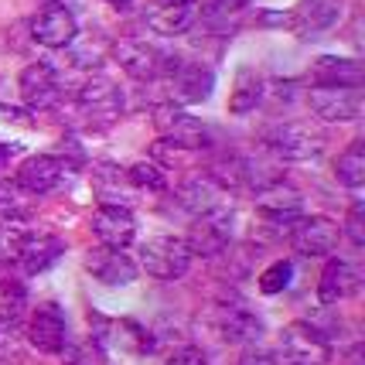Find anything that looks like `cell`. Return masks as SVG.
Instances as JSON below:
<instances>
[{
  "label": "cell",
  "instance_id": "1",
  "mask_svg": "<svg viewBox=\"0 0 365 365\" xmlns=\"http://www.w3.org/2000/svg\"><path fill=\"white\" fill-rule=\"evenodd\" d=\"M280 355L287 365H328L331 345H328V334L314 328L311 321H290L280 331Z\"/></svg>",
  "mask_w": 365,
  "mask_h": 365
},
{
  "label": "cell",
  "instance_id": "2",
  "mask_svg": "<svg viewBox=\"0 0 365 365\" xmlns=\"http://www.w3.org/2000/svg\"><path fill=\"white\" fill-rule=\"evenodd\" d=\"M137 256H140L137 270L150 273L154 280H181L191 267V253L185 246V239H175V236L147 239Z\"/></svg>",
  "mask_w": 365,
  "mask_h": 365
},
{
  "label": "cell",
  "instance_id": "3",
  "mask_svg": "<svg viewBox=\"0 0 365 365\" xmlns=\"http://www.w3.org/2000/svg\"><path fill=\"white\" fill-rule=\"evenodd\" d=\"M263 143H267L270 154H277V158H284V160H314L324 150L321 130H314L311 123H294V120L270 127Z\"/></svg>",
  "mask_w": 365,
  "mask_h": 365
},
{
  "label": "cell",
  "instance_id": "4",
  "mask_svg": "<svg viewBox=\"0 0 365 365\" xmlns=\"http://www.w3.org/2000/svg\"><path fill=\"white\" fill-rule=\"evenodd\" d=\"M229 242H232V212L225 205L191 219L188 239H185L191 256H222Z\"/></svg>",
  "mask_w": 365,
  "mask_h": 365
},
{
  "label": "cell",
  "instance_id": "5",
  "mask_svg": "<svg viewBox=\"0 0 365 365\" xmlns=\"http://www.w3.org/2000/svg\"><path fill=\"white\" fill-rule=\"evenodd\" d=\"M154 123H158L160 140H171L185 150H202L208 147V127L202 120H195L191 113L178 110L175 103H164L154 110Z\"/></svg>",
  "mask_w": 365,
  "mask_h": 365
},
{
  "label": "cell",
  "instance_id": "6",
  "mask_svg": "<svg viewBox=\"0 0 365 365\" xmlns=\"http://www.w3.org/2000/svg\"><path fill=\"white\" fill-rule=\"evenodd\" d=\"M256 212H259L267 222H277V225H287V229H290L297 219H304L301 215L304 198L297 188H290L280 178H273V181L256 188Z\"/></svg>",
  "mask_w": 365,
  "mask_h": 365
},
{
  "label": "cell",
  "instance_id": "7",
  "mask_svg": "<svg viewBox=\"0 0 365 365\" xmlns=\"http://www.w3.org/2000/svg\"><path fill=\"white\" fill-rule=\"evenodd\" d=\"M341 239V225L328 219V215H311V219H297L290 225V246L301 256H331Z\"/></svg>",
  "mask_w": 365,
  "mask_h": 365
},
{
  "label": "cell",
  "instance_id": "8",
  "mask_svg": "<svg viewBox=\"0 0 365 365\" xmlns=\"http://www.w3.org/2000/svg\"><path fill=\"white\" fill-rule=\"evenodd\" d=\"M17 93L21 103L28 110H51L58 99H62V79H58V68L51 62H34L21 72L17 79Z\"/></svg>",
  "mask_w": 365,
  "mask_h": 365
},
{
  "label": "cell",
  "instance_id": "9",
  "mask_svg": "<svg viewBox=\"0 0 365 365\" xmlns=\"http://www.w3.org/2000/svg\"><path fill=\"white\" fill-rule=\"evenodd\" d=\"M168 76V89L175 96V103H205L212 89H215V72L202 62H175L164 65Z\"/></svg>",
  "mask_w": 365,
  "mask_h": 365
},
{
  "label": "cell",
  "instance_id": "10",
  "mask_svg": "<svg viewBox=\"0 0 365 365\" xmlns=\"http://www.w3.org/2000/svg\"><path fill=\"white\" fill-rule=\"evenodd\" d=\"M28 341L45 355H58L68 341V324H65V311L55 301L38 304L28 318Z\"/></svg>",
  "mask_w": 365,
  "mask_h": 365
},
{
  "label": "cell",
  "instance_id": "11",
  "mask_svg": "<svg viewBox=\"0 0 365 365\" xmlns=\"http://www.w3.org/2000/svg\"><path fill=\"white\" fill-rule=\"evenodd\" d=\"M86 273H93V280L106 287H127L137 280V259L127 256L123 250H116V246H93L89 253H86Z\"/></svg>",
  "mask_w": 365,
  "mask_h": 365
},
{
  "label": "cell",
  "instance_id": "12",
  "mask_svg": "<svg viewBox=\"0 0 365 365\" xmlns=\"http://www.w3.org/2000/svg\"><path fill=\"white\" fill-rule=\"evenodd\" d=\"M113 55H116L120 68L127 72L130 79H137V82L158 79L160 72H164V62H168L158 48L147 45L143 38H133V34L120 38V41H116V48H113Z\"/></svg>",
  "mask_w": 365,
  "mask_h": 365
},
{
  "label": "cell",
  "instance_id": "13",
  "mask_svg": "<svg viewBox=\"0 0 365 365\" xmlns=\"http://www.w3.org/2000/svg\"><path fill=\"white\" fill-rule=\"evenodd\" d=\"M307 106L324 123H351L362 116V89H311Z\"/></svg>",
  "mask_w": 365,
  "mask_h": 365
},
{
  "label": "cell",
  "instance_id": "14",
  "mask_svg": "<svg viewBox=\"0 0 365 365\" xmlns=\"http://www.w3.org/2000/svg\"><path fill=\"white\" fill-rule=\"evenodd\" d=\"M341 7H345V0H297V7L290 14V28H294L297 38L314 41L318 34L331 31L338 24Z\"/></svg>",
  "mask_w": 365,
  "mask_h": 365
},
{
  "label": "cell",
  "instance_id": "15",
  "mask_svg": "<svg viewBox=\"0 0 365 365\" xmlns=\"http://www.w3.org/2000/svg\"><path fill=\"white\" fill-rule=\"evenodd\" d=\"M31 34L34 41L45 48H68L79 34V24H76V14L65 4H48L31 21Z\"/></svg>",
  "mask_w": 365,
  "mask_h": 365
},
{
  "label": "cell",
  "instance_id": "16",
  "mask_svg": "<svg viewBox=\"0 0 365 365\" xmlns=\"http://www.w3.org/2000/svg\"><path fill=\"white\" fill-rule=\"evenodd\" d=\"M311 89H362L365 68L355 58H338V55H321L307 72Z\"/></svg>",
  "mask_w": 365,
  "mask_h": 365
},
{
  "label": "cell",
  "instance_id": "17",
  "mask_svg": "<svg viewBox=\"0 0 365 365\" xmlns=\"http://www.w3.org/2000/svg\"><path fill=\"white\" fill-rule=\"evenodd\" d=\"M79 106L89 120H99V123H113L120 110H123V93L120 86L106 76H93V79L82 82L79 89Z\"/></svg>",
  "mask_w": 365,
  "mask_h": 365
},
{
  "label": "cell",
  "instance_id": "18",
  "mask_svg": "<svg viewBox=\"0 0 365 365\" xmlns=\"http://www.w3.org/2000/svg\"><path fill=\"white\" fill-rule=\"evenodd\" d=\"M65 175H68V168H65L62 158H51V154H31L28 160H21V168H17V188L31 191V195H48V191L62 188Z\"/></svg>",
  "mask_w": 365,
  "mask_h": 365
},
{
  "label": "cell",
  "instance_id": "19",
  "mask_svg": "<svg viewBox=\"0 0 365 365\" xmlns=\"http://www.w3.org/2000/svg\"><path fill=\"white\" fill-rule=\"evenodd\" d=\"M93 236L99 239V246H116V250H127L133 236H137V222H133V212L130 208H116V205H99L89 219Z\"/></svg>",
  "mask_w": 365,
  "mask_h": 365
},
{
  "label": "cell",
  "instance_id": "20",
  "mask_svg": "<svg viewBox=\"0 0 365 365\" xmlns=\"http://www.w3.org/2000/svg\"><path fill=\"white\" fill-rule=\"evenodd\" d=\"M62 256H65V242L55 236V232L31 229V232L24 236V242H21V250H17V263L24 267V273L38 277V273L51 270Z\"/></svg>",
  "mask_w": 365,
  "mask_h": 365
},
{
  "label": "cell",
  "instance_id": "21",
  "mask_svg": "<svg viewBox=\"0 0 365 365\" xmlns=\"http://www.w3.org/2000/svg\"><path fill=\"white\" fill-rule=\"evenodd\" d=\"M195 21V4H181V0H147L143 7V24L154 34L175 38V34L188 31Z\"/></svg>",
  "mask_w": 365,
  "mask_h": 365
},
{
  "label": "cell",
  "instance_id": "22",
  "mask_svg": "<svg viewBox=\"0 0 365 365\" xmlns=\"http://www.w3.org/2000/svg\"><path fill=\"white\" fill-rule=\"evenodd\" d=\"M93 191L99 198V205H116V208H130L137 188L130 185L127 171L113 160H99L93 168Z\"/></svg>",
  "mask_w": 365,
  "mask_h": 365
},
{
  "label": "cell",
  "instance_id": "23",
  "mask_svg": "<svg viewBox=\"0 0 365 365\" xmlns=\"http://www.w3.org/2000/svg\"><path fill=\"white\" fill-rule=\"evenodd\" d=\"M215 331L222 341L229 345H250L263 334V321L256 318L250 307L242 304H229V307H219L215 311Z\"/></svg>",
  "mask_w": 365,
  "mask_h": 365
},
{
  "label": "cell",
  "instance_id": "24",
  "mask_svg": "<svg viewBox=\"0 0 365 365\" xmlns=\"http://www.w3.org/2000/svg\"><path fill=\"white\" fill-rule=\"evenodd\" d=\"M93 324L99 328V345L103 341H110L113 349L120 351H133V355H143V351L154 349V341H150V334L143 331L137 321H106L99 318V314H93Z\"/></svg>",
  "mask_w": 365,
  "mask_h": 365
},
{
  "label": "cell",
  "instance_id": "25",
  "mask_svg": "<svg viewBox=\"0 0 365 365\" xmlns=\"http://www.w3.org/2000/svg\"><path fill=\"white\" fill-rule=\"evenodd\" d=\"M359 284H362V280H359V273H355L351 263L331 259V263L324 267V273H321L318 297H321V304H341L359 294Z\"/></svg>",
  "mask_w": 365,
  "mask_h": 365
},
{
  "label": "cell",
  "instance_id": "26",
  "mask_svg": "<svg viewBox=\"0 0 365 365\" xmlns=\"http://www.w3.org/2000/svg\"><path fill=\"white\" fill-rule=\"evenodd\" d=\"M178 202L188 212L202 215V212H212V208H222V188L208 175H191L188 181L178 185Z\"/></svg>",
  "mask_w": 365,
  "mask_h": 365
},
{
  "label": "cell",
  "instance_id": "27",
  "mask_svg": "<svg viewBox=\"0 0 365 365\" xmlns=\"http://www.w3.org/2000/svg\"><path fill=\"white\" fill-rule=\"evenodd\" d=\"M28 311V290L14 277H0V331H14Z\"/></svg>",
  "mask_w": 365,
  "mask_h": 365
},
{
  "label": "cell",
  "instance_id": "28",
  "mask_svg": "<svg viewBox=\"0 0 365 365\" xmlns=\"http://www.w3.org/2000/svg\"><path fill=\"white\" fill-rule=\"evenodd\" d=\"M334 178L345 185V188H362L365 185V143L351 140L338 160H334Z\"/></svg>",
  "mask_w": 365,
  "mask_h": 365
},
{
  "label": "cell",
  "instance_id": "29",
  "mask_svg": "<svg viewBox=\"0 0 365 365\" xmlns=\"http://www.w3.org/2000/svg\"><path fill=\"white\" fill-rule=\"evenodd\" d=\"M259 99H263V82L256 79L250 68H242L236 79V93H232V99H229V113H236V116H242V113H250L259 106Z\"/></svg>",
  "mask_w": 365,
  "mask_h": 365
},
{
  "label": "cell",
  "instance_id": "30",
  "mask_svg": "<svg viewBox=\"0 0 365 365\" xmlns=\"http://www.w3.org/2000/svg\"><path fill=\"white\" fill-rule=\"evenodd\" d=\"M62 365H106V351L96 338H82V341H65Z\"/></svg>",
  "mask_w": 365,
  "mask_h": 365
},
{
  "label": "cell",
  "instance_id": "31",
  "mask_svg": "<svg viewBox=\"0 0 365 365\" xmlns=\"http://www.w3.org/2000/svg\"><path fill=\"white\" fill-rule=\"evenodd\" d=\"M127 178L137 191H168V175L154 160H137L133 168H127Z\"/></svg>",
  "mask_w": 365,
  "mask_h": 365
},
{
  "label": "cell",
  "instance_id": "32",
  "mask_svg": "<svg viewBox=\"0 0 365 365\" xmlns=\"http://www.w3.org/2000/svg\"><path fill=\"white\" fill-rule=\"evenodd\" d=\"M290 280H294V263L290 259H277V263H270L267 270L259 273L256 287H259V294L273 297V294H284L287 287H290Z\"/></svg>",
  "mask_w": 365,
  "mask_h": 365
},
{
  "label": "cell",
  "instance_id": "33",
  "mask_svg": "<svg viewBox=\"0 0 365 365\" xmlns=\"http://www.w3.org/2000/svg\"><path fill=\"white\" fill-rule=\"evenodd\" d=\"M345 236L351 246H365V222H362V202H355L349 208V219H345Z\"/></svg>",
  "mask_w": 365,
  "mask_h": 365
},
{
  "label": "cell",
  "instance_id": "34",
  "mask_svg": "<svg viewBox=\"0 0 365 365\" xmlns=\"http://www.w3.org/2000/svg\"><path fill=\"white\" fill-rule=\"evenodd\" d=\"M168 365H208V359H205V351L202 349H181V351H175L171 359H168Z\"/></svg>",
  "mask_w": 365,
  "mask_h": 365
},
{
  "label": "cell",
  "instance_id": "35",
  "mask_svg": "<svg viewBox=\"0 0 365 365\" xmlns=\"http://www.w3.org/2000/svg\"><path fill=\"white\" fill-rule=\"evenodd\" d=\"M239 365H277V359H270V355H263V351H246L242 355V362Z\"/></svg>",
  "mask_w": 365,
  "mask_h": 365
},
{
  "label": "cell",
  "instance_id": "36",
  "mask_svg": "<svg viewBox=\"0 0 365 365\" xmlns=\"http://www.w3.org/2000/svg\"><path fill=\"white\" fill-rule=\"evenodd\" d=\"M341 365H365V349H362V345H351V349L345 351Z\"/></svg>",
  "mask_w": 365,
  "mask_h": 365
},
{
  "label": "cell",
  "instance_id": "37",
  "mask_svg": "<svg viewBox=\"0 0 365 365\" xmlns=\"http://www.w3.org/2000/svg\"><path fill=\"white\" fill-rule=\"evenodd\" d=\"M212 4H215L219 11H225V14H236V11H242L250 0H212Z\"/></svg>",
  "mask_w": 365,
  "mask_h": 365
},
{
  "label": "cell",
  "instance_id": "38",
  "mask_svg": "<svg viewBox=\"0 0 365 365\" xmlns=\"http://www.w3.org/2000/svg\"><path fill=\"white\" fill-rule=\"evenodd\" d=\"M106 4H110V7H116V11H127L133 0H106Z\"/></svg>",
  "mask_w": 365,
  "mask_h": 365
},
{
  "label": "cell",
  "instance_id": "39",
  "mask_svg": "<svg viewBox=\"0 0 365 365\" xmlns=\"http://www.w3.org/2000/svg\"><path fill=\"white\" fill-rule=\"evenodd\" d=\"M181 4H195V0H181Z\"/></svg>",
  "mask_w": 365,
  "mask_h": 365
}]
</instances>
